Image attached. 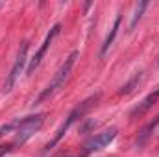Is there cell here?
<instances>
[{"instance_id":"cell-1","label":"cell","mask_w":159,"mask_h":157,"mask_svg":"<svg viewBox=\"0 0 159 157\" xmlns=\"http://www.w3.org/2000/svg\"><path fill=\"white\" fill-rule=\"evenodd\" d=\"M78 57H80V52H78V50H74V52H70V54H69V57H67V59L61 63L59 70L54 74L52 81L46 85V89H44L39 96L35 98V102H34L35 105H37V104H41L43 100L50 98V96H52V94H54L57 89H61V87L65 85V81L69 79V76H70V72H72V69H74V65H76V59H78Z\"/></svg>"},{"instance_id":"cell-2","label":"cell","mask_w":159,"mask_h":157,"mask_svg":"<svg viewBox=\"0 0 159 157\" xmlns=\"http://www.w3.org/2000/svg\"><path fill=\"white\" fill-rule=\"evenodd\" d=\"M96 100H98V94H96V96H91V98H87V100H85V102H83L81 105H78V107H76L74 111H70V115L65 118V122H63V124H61V126L57 128L56 135H54V137L50 139V142H48V144L44 146V152H50L52 148H56V144H57V142H59V141H61V139L65 137V133H67V131L70 129V126H72V124H74V122H76L78 118L83 117V115L87 113V109H91L93 102H96Z\"/></svg>"},{"instance_id":"cell-3","label":"cell","mask_w":159,"mask_h":157,"mask_svg":"<svg viewBox=\"0 0 159 157\" xmlns=\"http://www.w3.org/2000/svg\"><path fill=\"white\" fill-rule=\"evenodd\" d=\"M43 122H44V115L43 113H37V115H32V117H26V118H19V126L15 129V141L11 142L13 148L15 146H22L28 139H32L41 129Z\"/></svg>"},{"instance_id":"cell-4","label":"cell","mask_w":159,"mask_h":157,"mask_svg":"<svg viewBox=\"0 0 159 157\" xmlns=\"http://www.w3.org/2000/svg\"><path fill=\"white\" fill-rule=\"evenodd\" d=\"M26 63H28V43L24 41L22 44H20V48H19V52H17V57H15V61H13V67H11V70H9V74L6 76V81H4V94H7L13 87H15V83H17V79L19 76L24 72V67H26Z\"/></svg>"},{"instance_id":"cell-5","label":"cell","mask_w":159,"mask_h":157,"mask_svg":"<svg viewBox=\"0 0 159 157\" xmlns=\"http://www.w3.org/2000/svg\"><path fill=\"white\" fill-rule=\"evenodd\" d=\"M59 32H61V24H54L52 28H50V32L46 34V37H44V41H43V44L39 46V50L35 52V56L30 59V63H28V69H26V74L30 76L37 67L41 65V61H43V57L46 56V52H48V48H50V44L54 43V39L59 35Z\"/></svg>"},{"instance_id":"cell-6","label":"cell","mask_w":159,"mask_h":157,"mask_svg":"<svg viewBox=\"0 0 159 157\" xmlns=\"http://www.w3.org/2000/svg\"><path fill=\"white\" fill-rule=\"evenodd\" d=\"M117 133H119L117 128H107V129L96 133L94 137H91V139L85 142V154H93V152L104 150L109 142H113V139L117 137Z\"/></svg>"},{"instance_id":"cell-7","label":"cell","mask_w":159,"mask_h":157,"mask_svg":"<svg viewBox=\"0 0 159 157\" xmlns=\"http://www.w3.org/2000/svg\"><path fill=\"white\" fill-rule=\"evenodd\" d=\"M157 100H159V89H156L154 92H150V94H148V96H146V98H144V100H143L135 109H133V111H131V117H137V115L146 113V111H148L156 102H157Z\"/></svg>"},{"instance_id":"cell-8","label":"cell","mask_w":159,"mask_h":157,"mask_svg":"<svg viewBox=\"0 0 159 157\" xmlns=\"http://www.w3.org/2000/svg\"><path fill=\"white\" fill-rule=\"evenodd\" d=\"M120 17H117L115 19V24H113V28H111V32L107 34V37H106V41H104V44H102V52H100V56H106V52L109 50V46L113 44V41H115V37H117V34H119V26H120Z\"/></svg>"},{"instance_id":"cell-9","label":"cell","mask_w":159,"mask_h":157,"mask_svg":"<svg viewBox=\"0 0 159 157\" xmlns=\"http://www.w3.org/2000/svg\"><path fill=\"white\" fill-rule=\"evenodd\" d=\"M148 7V2H141L139 6H137V9H135V15H133V19H131V24H129V30H133L135 26H137V22L141 20V17H143V13H144V9Z\"/></svg>"},{"instance_id":"cell-10","label":"cell","mask_w":159,"mask_h":157,"mask_svg":"<svg viewBox=\"0 0 159 157\" xmlns=\"http://www.w3.org/2000/svg\"><path fill=\"white\" fill-rule=\"evenodd\" d=\"M157 124H159V117L156 118V120H152V122H150V124H148V126H146V128H144L143 131H141V139L137 141V144H139V146H141V144H144V141L148 139V135H150V131H152V129H154V128H156Z\"/></svg>"},{"instance_id":"cell-11","label":"cell","mask_w":159,"mask_h":157,"mask_svg":"<svg viewBox=\"0 0 159 157\" xmlns=\"http://www.w3.org/2000/svg\"><path fill=\"white\" fill-rule=\"evenodd\" d=\"M139 81H141V74H137V76L131 79L129 83H126V85H124V87H122V89L119 91V94H129V92L133 91V87H135V85H137Z\"/></svg>"},{"instance_id":"cell-12","label":"cell","mask_w":159,"mask_h":157,"mask_svg":"<svg viewBox=\"0 0 159 157\" xmlns=\"http://www.w3.org/2000/svg\"><path fill=\"white\" fill-rule=\"evenodd\" d=\"M11 150H13V144H2L0 146V157H6Z\"/></svg>"}]
</instances>
